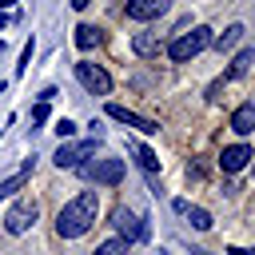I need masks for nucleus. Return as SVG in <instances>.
Wrapping results in <instances>:
<instances>
[{
    "label": "nucleus",
    "mask_w": 255,
    "mask_h": 255,
    "mask_svg": "<svg viewBox=\"0 0 255 255\" xmlns=\"http://www.w3.org/2000/svg\"><path fill=\"white\" fill-rule=\"evenodd\" d=\"M88 4H92V0H72V8H88Z\"/></svg>",
    "instance_id": "24"
},
{
    "label": "nucleus",
    "mask_w": 255,
    "mask_h": 255,
    "mask_svg": "<svg viewBox=\"0 0 255 255\" xmlns=\"http://www.w3.org/2000/svg\"><path fill=\"white\" fill-rule=\"evenodd\" d=\"M36 215H40L36 199H16V203L8 207V215H4V231H8V235H24V231L36 223Z\"/></svg>",
    "instance_id": "4"
},
{
    "label": "nucleus",
    "mask_w": 255,
    "mask_h": 255,
    "mask_svg": "<svg viewBox=\"0 0 255 255\" xmlns=\"http://www.w3.org/2000/svg\"><path fill=\"white\" fill-rule=\"evenodd\" d=\"M227 255H255V247H231Z\"/></svg>",
    "instance_id": "23"
},
{
    "label": "nucleus",
    "mask_w": 255,
    "mask_h": 255,
    "mask_svg": "<svg viewBox=\"0 0 255 255\" xmlns=\"http://www.w3.org/2000/svg\"><path fill=\"white\" fill-rule=\"evenodd\" d=\"M112 227L128 239V243H135V239H147V227H143V219L135 215V211H128V207H116V215H112Z\"/></svg>",
    "instance_id": "8"
},
{
    "label": "nucleus",
    "mask_w": 255,
    "mask_h": 255,
    "mask_svg": "<svg viewBox=\"0 0 255 255\" xmlns=\"http://www.w3.org/2000/svg\"><path fill=\"white\" fill-rule=\"evenodd\" d=\"M231 131L235 135H251L255 131V100H247V104H239L231 112Z\"/></svg>",
    "instance_id": "11"
},
{
    "label": "nucleus",
    "mask_w": 255,
    "mask_h": 255,
    "mask_svg": "<svg viewBox=\"0 0 255 255\" xmlns=\"http://www.w3.org/2000/svg\"><path fill=\"white\" fill-rule=\"evenodd\" d=\"M28 175H32V159H28V163H24V167H20L16 175H8V179L0 183V199H4V195H16V191H20L24 183H28Z\"/></svg>",
    "instance_id": "16"
},
{
    "label": "nucleus",
    "mask_w": 255,
    "mask_h": 255,
    "mask_svg": "<svg viewBox=\"0 0 255 255\" xmlns=\"http://www.w3.org/2000/svg\"><path fill=\"white\" fill-rule=\"evenodd\" d=\"M96 143H100V135H92V139H80V143H60L56 147V167L64 171V167H80L88 155H96Z\"/></svg>",
    "instance_id": "5"
},
{
    "label": "nucleus",
    "mask_w": 255,
    "mask_h": 255,
    "mask_svg": "<svg viewBox=\"0 0 255 255\" xmlns=\"http://www.w3.org/2000/svg\"><path fill=\"white\" fill-rule=\"evenodd\" d=\"M131 155H135V163L143 167V175L151 179V187H155V171H159V159H155V151H151L147 143H131Z\"/></svg>",
    "instance_id": "12"
},
{
    "label": "nucleus",
    "mask_w": 255,
    "mask_h": 255,
    "mask_svg": "<svg viewBox=\"0 0 255 255\" xmlns=\"http://www.w3.org/2000/svg\"><path fill=\"white\" fill-rule=\"evenodd\" d=\"M48 120V100H40L36 108H32V124H44Z\"/></svg>",
    "instance_id": "22"
},
{
    "label": "nucleus",
    "mask_w": 255,
    "mask_h": 255,
    "mask_svg": "<svg viewBox=\"0 0 255 255\" xmlns=\"http://www.w3.org/2000/svg\"><path fill=\"white\" fill-rule=\"evenodd\" d=\"M251 60H255V52L251 48H243L231 64H227V72H223V80H239V76H247V68H251Z\"/></svg>",
    "instance_id": "15"
},
{
    "label": "nucleus",
    "mask_w": 255,
    "mask_h": 255,
    "mask_svg": "<svg viewBox=\"0 0 255 255\" xmlns=\"http://www.w3.org/2000/svg\"><path fill=\"white\" fill-rule=\"evenodd\" d=\"M131 48H135V56H159L163 40H159V32H135L131 36Z\"/></svg>",
    "instance_id": "13"
},
{
    "label": "nucleus",
    "mask_w": 255,
    "mask_h": 255,
    "mask_svg": "<svg viewBox=\"0 0 255 255\" xmlns=\"http://www.w3.org/2000/svg\"><path fill=\"white\" fill-rule=\"evenodd\" d=\"M100 40H104V32H100L96 24H80V28H76V48H80V52L100 48Z\"/></svg>",
    "instance_id": "14"
},
{
    "label": "nucleus",
    "mask_w": 255,
    "mask_h": 255,
    "mask_svg": "<svg viewBox=\"0 0 255 255\" xmlns=\"http://www.w3.org/2000/svg\"><path fill=\"white\" fill-rule=\"evenodd\" d=\"M183 215H187V223H191L195 231H207V227H211V211H203V207H191V203H187Z\"/></svg>",
    "instance_id": "18"
},
{
    "label": "nucleus",
    "mask_w": 255,
    "mask_h": 255,
    "mask_svg": "<svg viewBox=\"0 0 255 255\" xmlns=\"http://www.w3.org/2000/svg\"><path fill=\"white\" fill-rule=\"evenodd\" d=\"M128 247H131V243H128L124 235H116V239L100 243V247H96V255H128Z\"/></svg>",
    "instance_id": "19"
},
{
    "label": "nucleus",
    "mask_w": 255,
    "mask_h": 255,
    "mask_svg": "<svg viewBox=\"0 0 255 255\" xmlns=\"http://www.w3.org/2000/svg\"><path fill=\"white\" fill-rule=\"evenodd\" d=\"M80 175L84 179H92V183H120L124 179V159H92V163H80Z\"/></svg>",
    "instance_id": "3"
},
{
    "label": "nucleus",
    "mask_w": 255,
    "mask_h": 255,
    "mask_svg": "<svg viewBox=\"0 0 255 255\" xmlns=\"http://www.w3.org/2000/svg\"><path fill=\"white\" fill-rule=\"evenodd\" d=\"M96 215H100V195H96V191H80L76 199H68V203L60 207L56 231H60L64 239H80V235L96 223Z\"/></svg>",
    "instance_id": "1"
},
{
    "label": "nucleus",
    "mask_w": 255,
    "mask_h": 255,
    "mask_svg": "<svg viewBox=\"0 0 255 255\" xmlns=\"http://www.w3.org/2000/svg\"><path fill=\"white\" fill-rule=\"evenodd\" d=\"M211 40H215V36H211V28H203V24H199V28L183 32V36H175V40L167 44V56H171L175 64H187V60H195Z\"/></svg>",
    "instance_id": "2"
},
{
    "label": "nucleus",
    "mask_w": 255,
    "mask_h": 255,
    "mask_svg": "<svg viewBox=\"0 0 255 255\" xmlns=\"http://www.w3.org/2000/svg\"><path fill=\"white\" fill-rule=\"evenodd\" d=\"M104 112H108L112 120H120V124H128V128H135V131H143V135H155V131H159V124H155V120H147V116H139V112L124 108V104H108Z\"/></svg>",
    "instance_id": "7"
},
{
    "label": "nucleus",
    "mask_w": 255,
    "mask_h": 255,
    "mask_svg": "<svg viewBox=\"0 0 255 255\" xmlns=\"http://www.w3.org/2000/svg\"><path fill=\"white\" fill-rule=\"evenodd\" d=\"M32 48H36V44L28 40V44H24V52H20V64H16V76H24V68L32 64Z\"/></svg>",
    "instance_id": "20"
},
{
    "label": "nucleus",
    "mask_w": 255,
    "mask_h": 255,
    "mask_svg": "<svg viewBox=\"0 0 255 255\" xmlns=\"http://www.w3.org/2000/svg\"><path fill=\"white\" fill-rule=\"evenodd\" d=\"M247 159H255V151H251L247 143H231V147H223V151H219V167H223L227 175L243 171V167H247Z\"/></svg>",
    "instance_id": "10"
},
{
    "label": "nucleus",
    "mask_w": 255,
    "mask_h": 255,
    "mask_svg": "<svg viewBox=\"0 0 255 255\" xmlns=\"http://www.w3.org/2000/svg\"><path fill=\"white\" fill-rule=\"evenodd\" d=\"M56 135H60V139H72V135H76V124H72V120H56Z\"/></svg>",
    "instance_id": "21"
},
{
    "label": "nucleus",
    "mask_w": 255,
    "mask_h": 255,
    "mask_svg": "<svg viewBox=\"0 0 255 255\" xmlns=\"http://www.w3.org/2000/svg\"><path fill=\"white\" fill-rule=\"evenodd\" d=\"M76 76H80V84H84L88 92H96V96H108V92H112V76H108L100 64H92V60H80V64H76Z\"/></svg>",
    "instance_id": "6"
},
{
    "label": "nucleus",
    "mask_w": 255,
    "mask_h": 255,
    "mask_svg": "<svg viewBox=\"0 0 255 255\" xmlns=\"http://www.w3.org/2000/svg\"><path fill=\"white\" fill-rule=\"evenodd\" d=\"M167 8H171V0H128V20L147 24V20H159Z\"/></svg>",
    "instance_id": "9"
},
{
    "label": "nucleus",
    "mask_w": 255,
    "mask_h": 255,
    "mask_svg": "<svg viewBox=\"0 0 255 255\" xmlns=\"http://www.w3.org/2000/svg\"><path fill=\"white\" fill-rule=\"evenodd\" d=\"M243 32H247V28H243V24H231V28H227V32H219V36H215V40H211V44H215V48H219V52H227V48H235V44H239V40H243Z\"/></svg>",
    "instance_id": "17"
},
{
    "label": "nucleus",
    "mask_w": 255,
    "mask_h": 255,
    "mask_svg": "<svg viewBox=\"0 0 255 255\" xmlns=\"http://www.w3.org/2000/svg\"><path fill=\"white\" fill-rule=\"evenodd\" d=\"M159 255H163V251H159Z\"/></svg>",
    "instance_id": "25"
}]
</instances>
